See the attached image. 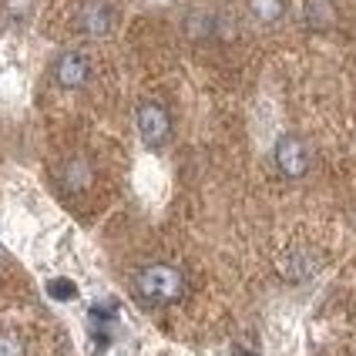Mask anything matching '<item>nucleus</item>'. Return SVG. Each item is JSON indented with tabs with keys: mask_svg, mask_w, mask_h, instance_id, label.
<instances>
[{
	"mask_svg": "<svg viewBox=\"0 0 356 356\" xmlns=\"http://www.w3.org/2000/svg\"><path fill=\"white\" fill-rule=\"evenodd\" d=\"M135 296L148 306H168L178 302L185 296V276L178 273L175 266L168 262H155V266H145L138 276H135Z\"/></svg>",
	"mask_w": 356,
	"mask_h": 356,
	"instance_id": "obj_1",
	"label": "nucleus"
},
{
	"mask_svg": "<svg viewBox=\"0 0 356 356\" xmlns=\"http://www.w3.org/2000/svg\"><path fill=\"white\" fill-rule=\"evenodd\" d=\"M135 124H138V135L148 148H161L172 138V115L159 101H141L138 111H135Z\"/></svg>",
	"mask_w": 356,
	"mask_h": 356,
	"instance_id": "obj_2",
	"label": "nucleus"
},
{
	"mask_svg": "<svg viewBox=\"0 0 356 356\" xmlns=\"http://www.w3.org/2000/svg\"><path fill=\"white\" fill-rule=\"evenodd\" d=\"M273 159H276V168L286 178H302L309 172V148L296 135H282L273 148Z\"/></svg>",
	"mask_w": 356,
	"mask_h": 356,
	"instance_id": "obj_3",
	"label": "nucleus"
},
{
	"mask_svg": "<svg viewBox=\"0 0 356 356\" xmlns=\"http://www.w3.org/2000/svg\"><path fill=\"white\" fill-rule=\"evenodd\" d=\"M115 17L118 14H115V7L108 0H88V3H81L78 10V31L88 34V38H104V34H111Z\"/></svg>",
	"mask_w": 356,
	"mask_h": 356,
	"instance_id": "obj_4",
	"label": "nucleus"
},
{
	"mask_svg": "<svg viewBox=\"0 0 356 356\" xmlns=\"http://www.w3.org/2000/svg\"><path fill=\"white\" fill-rule=\"evenodd\" d=\"M54 81L60 88H84L91 81V60L84 58L81 51H64L58 60H54Z\"/></svg>",
	"mask_w": 356,
	"mask_h": 356,
	"instance_id": "obj_5",
	"label": "nucleus"
},
{
	"mask_svg": "<svg viewBox=\"0 0 356 356\" xmlns=\"http://www.w3.org/2000/svg\"><path fill=\"white\" fill-rule=\"evenodd\" d=\"M302 20H306V27H313V31H330L333 20H337V3H333V0H306Z\"/></svg>",
	"mask_w": 356,
	"mask_h": 356,
	"instance_id": "obj_6",
	"label": "nucleus"
},
{
	"mask_svg": "<svg viewBox=\"0 0 356 356\" xmlns=\"http://www.w3.org/2000/svg\"><path fill=\"white\" fill-rule=\"evenodd\" d=\"M185 34L188 40H212L218 34V17L209 10H192L185 17Z\"/></svg>",
	"mask_w": 356,
	"mask_h": 356,
	"instance_id": "obj_7",
	"label": "nucleus"
},
{
	"mask_svg": "<svg viewBox=\"0 0 356 356\" xmlns=\"http://www.w3.org/2000/svg\"><path fill=\"white\" fill-rule=\"evenodd\" d=\"M249 14L259 24H276L286 14V0H249Z\"/></svg>",
	"mask_w": 356,
	"mask_h": 356,
	"instance_id": "obj_8",
	"label": "nucleus"
},
{
	"mask_svg": "<svg viewBox=\"0 0 356 356\" xmlns=\"http://www.w3.org/2000/svg\"><path fill=\"white\" fill-rule=\"evenodd\" d=\"M88 181H91V172H88V165H84V161H71V165L64 168V185H67L71 192L84 188Z\"/></svg>",
	"mask_w": 356,
	"mask_h": 356,
	"instance_id": "obj_9",
	"label": "nucleus"
},
{
	"mask_svg": "<svg viewBox=\"0 0 356 356\" xmlns=\"http://www.w3.org/2000/svg\"><path fill=\"white\" fill-rule=\"evenodd\" d=\"M47 293L58 299V302H71V299L78 296V286H74L71 279H51V282H47Z\"/></svg>",
	"mask_w": 356,
	"mask_h": 356,
	"instance_id": "obj_10",
	"label": "nucleus"
},
{
	"mask_svg": "<svg viewBox=\"0 0 356 356\" xmlns=\"http://www.w3.org/2000/svg\"><path fill=\"white\" fill-rule=\"evenodd\" d=\"M0 356H27L24 339L17 333H0Z\"/></svg>",
	"mask_w": 356,
	"mask_h": 356,
	"instance_id": "obj_11",
	"label": "nucleus"
},
{
	"mask_svg": "<svg viewBox=\"0 0 356 356\" xmlns=\"http://www.w3.org/2000/svg\"><path fill=\"white\" fill-rule=\"evenodd\" d=\"M232 356H256V353H249V350H242V346H238V350H236Z\"/></svg>",
	"mask_w": 356,
	"mask_h": 356,
	"instance_id": "obj_12",
	"label": "nucleus"
}]
</instances>
